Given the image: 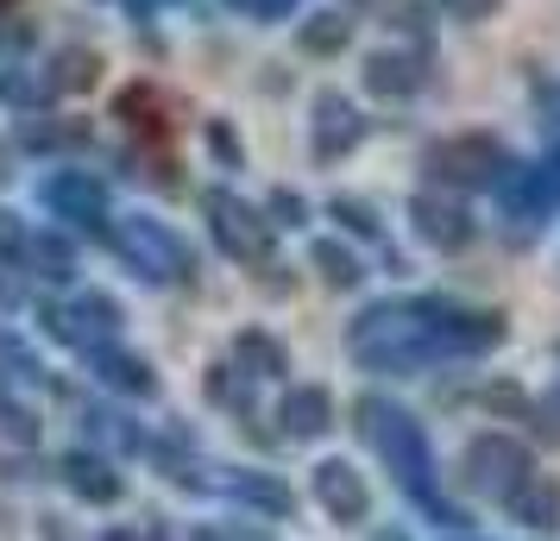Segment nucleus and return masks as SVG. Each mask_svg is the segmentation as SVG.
Here are the masks:
<instances>
[{"mask_svg":"<svg viewBox=\"0 0 560 541\" xmlns=\"http://www.w3.org/2000/svg\"><path fill=\"white\" fill-rule=\"evenodd\" d=\"M372 89H378V95H409V89H416V63H397V57H372Z\"/></svg>","mask_w":560,"mask_h":541,"instance_id":"obj_6","label":"nucleus"},{"mask_svg":"<svg viewBox=\"0 0 560 541\" xmlns=\"http://www.w3.org/2000/svg\"><path fill=\"white\" fill-rule=\"evenodd\" d=\"M416 221H422V233H429L441 252H454V246H466V239H472L466 208L447 202V196H422V202H416Z\"/></svg>","mask_w":560,"mask_h":541,"instance_id":"obj_4","label":"nucleus"},{"mask_svg":"<svg viewBox=\"0 0 560 541\" xmlns=\"http://www.w3.org/2000/svg\"><path fill=\"white\" fill-rule=\"evenodd\" d=\"M504 164L510 157H504V145H498L491 132H454V139H441V145L429 152V170L441 183H459V189H485V183L510 177Z\"/></svg>","mask_w":560,"mask_h":541,"instance_id":"obj_1","label":"nucleus"},{"mask_svg":"<svg viewBox=\"0 0 560 541\" xmlns=\"http://www.w3.org/2000/svg\"><path fill=\"white\" fill-rule=\"evenodd\" d=\"M441 7H454V20H485L498 0H441Z\"/></svg>","mask_w":560,"mask_h":541,"instance_id":"obj_8","label":"nucleus"},{"mask_svg":"<svg viewBox=\"0 0 560 541\" xmlns=\"http://www.w3.org/2000/svg\"><path fill=\"white\" fill-rule=\"evenodd\" d=\"M322 415H328L322 390H308V397H296V403H290V428H296V435H315V428H328Z\"/></svg>","mask_w":560,"mask_h":541,"instance_id":"obj_7","label":"nucleus"},{"mask_svg":"<svg viewBox=\"0 0 560 541\" xmlns=\"http://www.w3.org/2000/svg\"><path fill=\"white\" fill-rule=\"evenodd\" d=\"M535 466H529V447L510 435H479L466 447V485L491 491V497H510L516 485H529Z\"/></svg>","mask_w":560,"mask_h":541,"instance_id":"obj_2","label":"nucleus"},{"mask_svg":"<svg viewBox=\"0 0 560 541\" xmlns=\"http://www.w3.org/2000/svg\"><path fill=\"white\" fill-rule=\"evenodd\" d=\"M315 485H322V497L334 504V516H365V485H359L347 466H322Z\"/></svg>","mask_w":560,"mask_h":541,"instance_id":"obj_5","label":"nucleus"},{"mask_svg":"<svg viewBox=\"0 0 560 541\" xmlns=\"http://www.w3.org/2000/svg\"><path fill=\"white\" fill-rule=\"evenodd\" d=\"M504 510L516 516V522H529V529H560V485L535 472L529 485H516L504 497Z\"/></svg>","mask_w":560,"mask_h":541,"instance_id":"obj_3","label":"nucleus"}]
</instances>
